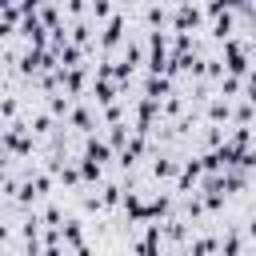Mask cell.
I'll use <instances>...</instances> for the list:
<instances>
[{
    "label": "cell",
    "instance_id": "6da1fadb",
    "mask_svg": "<svg viewBox=\"0 0 256 256\" xmlns=\"http://www.w3.org/2000/svg\"><path fill=\"white\" fill-rule=\"evenodd\" d=\"M80 160H92V164H100V168H108V172H112L116 152L108 148V140H104V136H88V140H84V156H80Z\"/></svg>",
    "mask_w": 256,
    "mask_h": 256
},
{
    "label": "cell",
    "instance_id": "7a4b0ae2",
    "mask_svg": "<svg viewBox=\"0 0 256 256\" xmlns=\"http://www.w3.org/2000/svg\"><path fill=\"white\" fill-rule=\"evenodd\" d=\"M100 136H104V140H108V148L120 156V152L128 148V140H132V124H112V128H104Z\"/></svg>",
    "mask_w": 256,
    "mask_h": 256
}]
</instances>
